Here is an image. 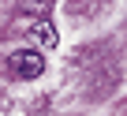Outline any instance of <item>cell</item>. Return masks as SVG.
<instances>
[{"label":"cell","instance_id":"1","mask_svg":"<svg viewBox=\"0 0 127 116\" xmlns=\"http://www.w3.org/2000/svg\"><path fill=\"white\" fill-rule=\"evenodd\" d=\"M8 68H11L15 79H37V75L45 71V56H41L37 49H15V52L8 56Z\"/></svg>","mask_w":127,"mask_h":116},{"label":"cell","instance_id":"3","mask_svg":"<svg viewBox=\"0 0 127 116\" xmlns=\"http://www.w3.org/2000/svg\"><path fill=\"white\" fill-rule=\"evenodd\" d=\"M52 4H56V0H23V8H26L30 15H45Z\"/></svg>","mask_w":127,"mask_h":116},{"label":"cell","instance_id":"2","mask_svg":"<svg viewBox=\"0 0 127 116\" xmlns=\"http://www.w3.org/2000/svg\"><path fill=\"white\" fill-rule=\"evenodd\" d=\"M15 26H23V30H30V34H34V38H37L41 45H56V41H60V34H56V26H52V23H49L45 15H26V19H19Z\"/></svg>","mask_w":127,"mask_h":116}]
</instances>
